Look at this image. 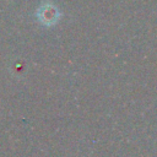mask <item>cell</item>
Segmentation results:
<instances>
[{
  "label": "cell",
  "instance_id": "1",
  "mask_svg": "<svg viewBox=\"0 0 157 157\" xmlns=\"http://www.w3.org/2000/svg\"><path fill=\"white\" fill-rule=\"evenodd\" d=\"M45 13V17H44V22H52V21H54V17L56 16L55 15V9H53V7H49L48 10L47 9H44V11H43V15Z\"/></svg>",
  "mask_w": 157,
  "mask_h": 157
}]
</instances>
